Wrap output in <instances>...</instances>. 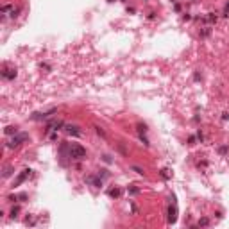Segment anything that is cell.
I'll use <instances>...</instances> for the list:
<instances>
[{"mask_svg":"<svg viewBox=\"0 0 229 229\" xmlns=\"http://www.w3.org/2000/svg\"><path fill=\"white\" fill-rule=\"evenodd\" d=\"M13 131H16V129H14V127H7V129H6V132H7V134H11Z\"/></svg>","mask_w":229,"mask_h":229,"instance_id":"cell-2","label":"cell"},{"mask_svg":"<svg viewBox=\"0 0 229 229\" xmlns=\"http://www.w3.org/2000/svg\"><path fill=\"white\" fill-rule=\"evenodd\" d=\"M70 152H72V158H77V159H81V158H84V156H86V150L82 147H79V145H72Z\"/></svg>","mask_w":229,"mask_h":229,"instance_id":"cell-1","label":"cell"}]
</instances>
